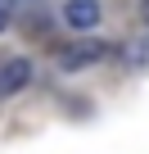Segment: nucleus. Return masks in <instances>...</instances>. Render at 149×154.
<instances>
[{
	"instance_id": "obj_6",
	"label": "nucleus",
	"mask_w": 149,
	"mask_h": 154,
	"mask_svg": "<svg viewBox=\"0 0 149 154\" xmlns=\"http://www.w3.org/2000/svg\"><path fill=\"white\" fill-rule=\"evenodd\" d=\"M145 23H149V5H145Z\"/></svg>"
},
{
	"instance_id": "obj_1",
	"label": "nucleus",
	"mask_w": 149,
	"mask_h": 154,
	"mask_svg": "<svg viewBox=\"0 0 149 154\" xmlns=\"http://www.w3.org/2000/svg\"><path fill=\"white\" fill-rule=\"evenodd\" d=\"M109 54V45L104 41H95V36H82V41H72V45H63L59 50V68L63 72H77V68H91V63H100Z\"/></svg>"
},
{
	"instance_id": "obj_3",
	"label": "nucleus",
	"mask_w": 149,
	"mask_h": 154,
	"mask_svg": "<svg viewBox=\"0 0 149 154\" xmlns=\"http://www.w3.org/2000/svg\"><path fill=\"white\" fill-rule=\"evenodd\" d=\"M63 23L77 27V32H91V27H100V5L95 0H68L63 5Z\"/></svg>"
},
{
	"instance_id": "obj_5",
	"label": "nucleus",
	"mask_w": 149,
	"mask_h": 154,
	"mask_svg": "<svg viewBox=\"0 0 149 154\" xmlns=\"http://www.w3.org/2000/svg\"><path fill=\"white\" fill-rule=\"evenodd\" d=\"M0 9H5V14H9V0H0Z\"/></svg>"
},
{
	"instance_id": "obj_2",
	"label": "nucleus",
	"mask_w": 149,
	"mask_h": 154,
	"mask_svg": "<svg viewBox=\"0 0 149 154\" xmlns=\"http://www.w3.org/2000/svg\"><path fill=\"white\" fill-rule=\"evenodd\" d=\"M27 82H32V63L27 59H5L0 63V100H14Z\"/></svg>"
},
{
	"instance_id": "obj_4",
	"label": "nucleus",
	"mask_w": 149,
	"mask_h": 154,
	"mask_svg": "<svg viewBox=\"0 0 149 154\" xmlns=\"http://www.w3.org/2000/svg\"><path fill=\"white\" fill-rule=\"evenodd\" d=\"M5 27H9V14H5V9H0V32H5Z\"/></svg>"
}]
</instances>
